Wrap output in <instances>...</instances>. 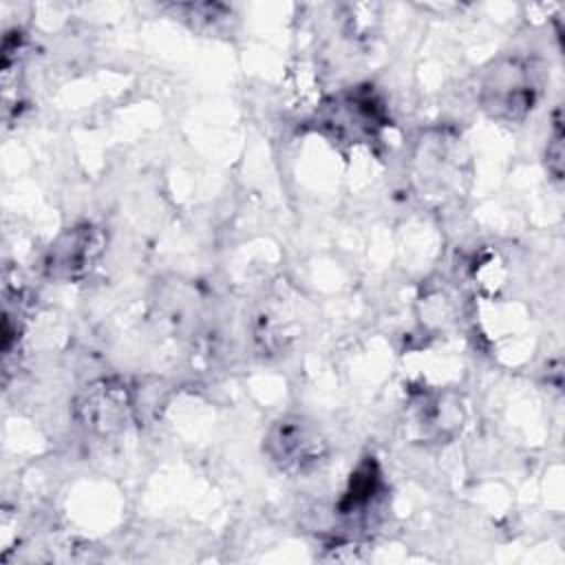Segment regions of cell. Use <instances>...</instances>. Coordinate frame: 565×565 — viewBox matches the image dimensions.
<instances>
[{
    "mask_svg": "<svg viewBox=\"0 0 565 565\" xmlns=\"http://www.w3.org/2000/svg\"><path fill=\"white\" fill-rule=\"evenodd\" d=\"M267 452L282 470H307L324 457V439L313 422L285 417L267 435Z\"/></svg>",
    "mask_w": 565,
    "mask_h": 565,
    "instance_id": "6da1fadb",
    "label": "cell"
},
{
    "mask_svg": "<svg viewBox=\"0 0 565 565\" xmlns=\"http://www.w3.org/2000/svg\"><path fill=\"white\" fill-rule=\"evenodd\" d=\"M104 252V232L95 225L66 230L46 254V271L57 280H77L86 276Z\"/></svg>",
    "mask_w": 565,
    "mask_h": 565,
    "instance_id": "7a4b0ae2",
    "label": "cell"
},
{
    "mask_svg": "<svg viewBox=\"0 0 565 565\" xmlns=\"http://www.w3.org/2000/svg\"><path fill=\"white\" fill-rule=\"evenodd\" d=\"M534 104V86L527 68L516 62L492 73L486 84V108L505 119H521Z\"/></svg>",
    "mask_w": 565,
    "mask_h": 565,
    "instance_id": "3957f363",
    "label": "cell"
},
{
    "mask_svg": "<svg viewBox=\"0 0 565 565\" xmlns=\"http://www.w3.org/2000/svg\"><path fill=\"white\" fill-rule=\"evenodd\" d=\"M79 411L84 413L86 424L99 430H110L119 426V422L126 417V411H128L126 391L121 386H113L110 382L90 386L79 404Z\"/></svg>",
    "mask_w": 565,
    "mask_h": 565,
    "instance_id": "277c9868",
    "label": "cell"
},
{
    "mask_svg": "<svg viewBox=\"0 0 565 565\" xmlns=\"http://www.w3.org/2000/svg\"><path fill=\"white\" fill-rule=\"evenodd\" d=\"M558 124L561 121H556V135H554V139L547 146V166L556 174V179L561 177V163H563V148H561L563 135H561V126Z\"/></svg>",
    "mask_w": 565,
    "mask_h": 565,
    "instance_id": "5b68a950",
    "label": "cell"
}]
</instances>
